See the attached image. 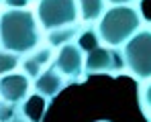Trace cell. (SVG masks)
<instances>
[{
    "mask_svg": "<svg viewBox=\"0 0 151 122\" xmlns=\"http://www.w3.org/2000/svg\"><path fill=\"white\" fill-rule=\"evenodd\" d=\"M80 19L76 0H37V23L47 33L76 24Z\"/></svg>",
    "mask_w": 151,
    "mask_h": 122,
    "instance_id": "277c9868",
    "label": "cell"
},
{
    "mask_svg": "<svg viewBox=\"0 0 151 122\" xmlns=\"http://www.w3.org/2000/svg\"><path fill=\"white\" fill-rule=\"evenodd\" d=\"M8 122H31V120L27 118V116L23 114V112H19V114H17V116H14L12 120H8Z\"/></svg>",
    "mask_w": 151,
    "mask_h": 122,
    "instance_id": "ac0fdd59",
    "label": "cell"
},
{
    "mask_svg": "<svg viewBox=\"0 0 151 122\" xmlns=\"http://www.w3.org/2000/svg\"><path fill=\"white\" fill-rule=\"evenodd\" d=\"M45 104H47V102H45L43 98L35 94L33 98H27V106L21 108V112H23L31 122H41L43 112H45Z\"/></svg>",
    "mask_w": 151,
    "mask_h": 122,
    "instance_id": "7c38bea8",
    "label": "cell"
},
{
    "mask_svg": "<svg viewBox=\"0 0 151 122\" xmlns=\"http://www.w3.org/2000/svg\"><path fill=\"white\" fill-rule=\"evenodd\" d=\"M78 2V12L84 23H98L104 10H106V0H76Z\"/></svg>",
    "mask_w": 151,
    "mask_h": 122,
    "instance_id": "8fae6325",
    "label": "cell"
},
{
    "mask_svg": "<svg viewBox=\"0 0 151 122\" xmlns=\"http://www.w3.org/2000/svg\"><path fill=\"white\" fill-rule=\"evenodd\" d=\"M51 65L68 79V83H80L86 77V71H84V51L78 47V43H68V45L59 47L55 59L51 61Z\"/></svg>",
    "mask_w": 151,
    "mask_h": 122,
    "instance_id": "8992f818",
    "label": "cell"
},
{
    "mask_svg": "<svg viewBox=\"0 0 151 122\" xmlns=\"http://www.w3.org/2000/svg\"><path fill=\"white\" fill-rule=\"evenodd\" d=\"M39 23L31 10H4L0 14V45L17 55L31 53L39 47Z\"/></svg>",
    "mask_w": 151,
    "mask_h": 122,
    "instance_id": "6da1fadb",
    "label": "cell"
},
{
    "mask_svg": "<svg viewBox=\"0 0 151 122\" xmlns=\"http://www.w3.org/2000/svg\"><path fill=\"white\" fill-rule=\"evenodd\" d=\"M143 24V16L141 10L133 4H125V6H110L104 10L98 24H96V35L100 39L102 45L106 47H123L127 41L141 31Z\"/></svg>",
    "mask_w": 151,
    "mask_h": 122,
    "instance_id": "7a4b0ae2",
    "label": "cell"
},
{
    "mask_svg": "<svg viewBox=\"0 0 151 122\" xmlns=\"http://www.w3.org/2000/svg\"><path fill=\"white\" fill-rule=\"evenodd\" d=\"M125 69L137 81L151 79V29H141L123 45Z\"/></svg>",
    "mask_w": 151,
    "mask_h": 122,
    "instance_id": "3957f363",
    "label": "cell"
},
{
    "mask_svg": "<svg viewBox=\"0 0 151 122\" xmlns=\"http://www.w3.org/2000/svg\"><path fill=\"white\" fill-rule=\"evenodd\" d=\"M2 4L8 10H23V8H27L29 0H2Z\"/></svg>",
    "mask_w": 151,
    "mask_h": 122,
    "instance_id": "2e32d148",
    "label": "cell"
},
{
    "mask_svg": "<svg viewBox=\"0 0 151 122\" xmlns=\"http://www.w3.org/2000/svg\"><path fill=\"white\" fill-rule=\"evenodd\" d=\"M29 2H33V0H29Z\"/></svg>",
    "mask_w": 151,
    "mask_h": 122,
    "instance_id": "d6986e66",
    "label": "cell"
},
{
    "mask_svg": "<svg viewBox=\"0 0 151 122\" xmlns=\"http://www.w3.org/2000/svg\"><path fill=\"white\" fill-rule=\"evenodd\" d=\"M139 104H141L143 114H145L147 118H151V79L141 83V90H139Z\"/></svg>",
    "mask_w": 151,
    "mask_h": 122,
    "instance_id": "5bb4252c",
    "label": "cell"
},
{
    "mask_svg": "<svg viewBox=\"0 0 151 122\" xmlns=\"http://www.w3.org/2000/svg\"><path fill=\"white\" fill-rule=\"evenodd\" d=\"M106 2H110L112 6H125V4H133L135 0H106Z\"/></svg>",
    "mask_w": 151,
    "mask_h": 122,
    "instance_id": "e0dca14e",
    "label": "cell"
},
{
    "mask_svg": "<svg viewBox=\"0 0 151 122\" xmlns=\"http://www.w3.org/2000/svg\"><path fill=\"white\" fill-rule=\"evenodd\" d=\"M31 94V77L25 73H8L0 77V102L14 106L25 104Z\"/></svg>",
    "mask_w": 151,
    "mask_h": 122,
    "instance_id": "52a82bcc",
    "label": "cell"
},
{
    "mask_svg": "<svg viewBox=\"0 0 151 122\" xmlns=\"http://www.w3.org/2000/svg\"><path fill=\"white\" fill-rule=\"evenodd\" d=\"M19 112H21V106L8 104V102H0V122L12 120V118H14Z\"/></svg>",
    "mask_w": 151,
    "mask_h": 122,
    "instance_id": "9a60e30c",
    "label": "cell"
},
{
    "mask_svg": "<svg viewBox=\"0 0 151 122\" xmlns=\"http://www.w3.org/2000/svg\"><path fill=\"white\" fill-rule=\"evenodd\" d=\"M82 29L78 24H70V26H61V29H55V31H49L47 33V45L51 49H59L68 43H74L78 41Z\"/></svg>",
    "mask_w": 151,
    "mask_h": 122,
    "instance_id": "30bf717a",
    "label": "cell"
},
{
    "mask_svg": "<svg viewBox=\"0 0 151 122\" xmlns=\"http://www.w3.org/2000/svg\"><path fill=\"white\" fill-rule=\"evenodd\" d=\"M125 69L123 53L114 47L96 45L84 53V71L86 75H119Z\"/></svg>",
    "mask_w": 151,
    "mask_h": 122,
    "instance_id": "5b68a950",
    "label": "cell"
},
{
    "mask_svg": "<svg viewBox=\"0 0 151 122\" xmlns=\"http://www.w3.org/2000/svg\"><path fill=\"white\" fill-rule=\"evenodd\" d=\"M21 61H23L21 55H17L12 51H6V49H0V77L12 73L21 65Z\"/></svg>",
    "mask_w": 151,
    "mask_h": 122,
    "instance_id": "4fadbf2b",
    "label": "cell"
},
{
    "mask_svg": "<svg viewBox=\"0 0 151 122\" xmlns=\"http://www.w3.org/2000/svg\"><path fill=\"white\" fill-rule=\"evenodd\" d=\"M68 86V79L57 71L53 65H49L47 69L39 73L35 77V83H33V90L37 96H41L45 102H53L55 98L61 94V90Z\"/></svg>",
    "mask_w": 151,
    "mask_h": 122,
    "instance_id": "ba28073f",
    "label": "cell"
},
{
    "mask_svg": "<svg viewBox=\"0 0 151 122\" xmlns=\"http://www.w3.org/2000/svg\"><path fill=\"white\" fill-rule=\"evenodd\" d=\"M51 57H53V49H51L49 45H47V47H41V49L31 51L25 59L21 61V65H23V73L29 75L31 79H35L43 69L49 67Z\"/></svg>",
    "mask_w": 151,
    "mask_h": 122,
    "instance_id": "9c48e42d",
    "label": "cell"
}]
</instances>
